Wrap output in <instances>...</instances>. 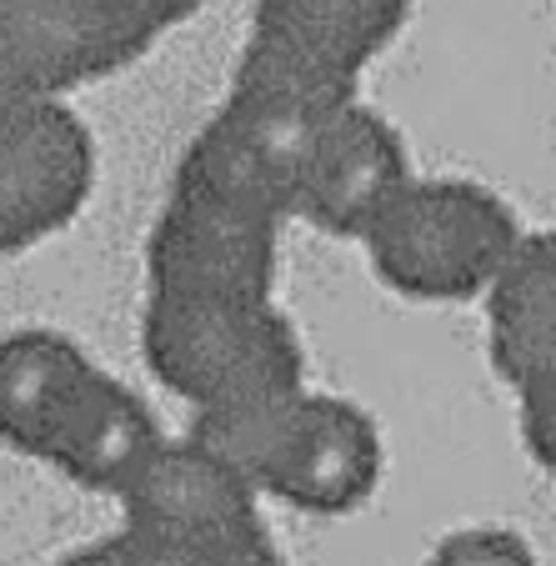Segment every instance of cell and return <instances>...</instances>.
I'll return each mask as SVG.
<instances>
[{
    "mask_svg": "<svg viewBox=\"0 0 556 566\" xmlns=\"http://www.w3.org/2000/svg\"><path fill=\"white\" fill-rule=\"evenodd\" d=\"M191 441L251 481V492L311 516H346L381 481L376 421L342 396L291 391L231 411H196Z\"/></svg>",
    "mask_w": 556,
    "mask_h": 566,
    "instance_id": "6da1fadb",
    "label": "cell"
},
{
    "mask_svg": "<svg viewBox=\"0 0 556 566\" xmlns=\"http://www.w3.org/2000/svg\"><path fill=\"white\" fill-rule=\"evenodd\" d=\"M140 356L150 376L196 411L256 407L306 386V352L276 301L146 296Z\"/></svg>",
    "mask_w": 556,
    "mask_h": 566,
    "instance_id": "7a4b0ae2",
    "label": "cell"
},
{
    "mask_svg": "<svg viewBox=\"0 0 556 566\" xmlns=\"http://www.w3.org/2000/svg\"><path fill=\"white\" fill-rule=\"evenodd\" d=\"M522 241L516 211L466 176H411L361 235L371 271L411 301L486 296Z\"/></svg>",
    "mask_w": 556,
    "mask_h": 566,
    "instance_id": "3957f363",
    "label": "cell"
},
{
    "mask_svg": "<svg viewBox=\"0 0 556 566\" xmlns=\"http://www.w3.org/2000/svg\"><path fill=\"white\" fill-rule=\"evenodd\" d=\"M276 221L171 191L146 231V296L276 301Z\"/></svg>",
    "mask_w": 556,
    "mask_h": 566,
    "instance_id": "277c9868",
    "label": "cell"
},
{
    "mask_svg": "<svg viewBox=\"0 0 556 566\" xmlns=\"http://www.w3.org/2000/svg\"><path fill=\"white\" fill-rule=\"evenodd\" d=\"M96 191V136L65 101L0 116V261L65 231Z\"/></svg>",
    "mask_w": 556,
    "mask_h": 566,
    "instance_id": "5b68a950",
    "label": "cell"
},
{
    "mask_svg": "<svg viewBox=\"0 0 556 566\" xmlns=\"http://www.w3.org/2000/svg\"><path fill=\"white\" fill-rule=\"evenodd\" d=\"M411 176L417 171H411L401 130L356 96L326 120V130L311 146L291 221H306L342 241H361L376 216L407 191Z\"/></svg>",
    "mask_w": 556,
    "mask_h": 566,
    "instance_id": "8992f818",
    "label": "cell"
},
{
    "mask_svg": "<svg viewBox=\"0 0 556 566\" xmlns=\"http://www.w3.org/2000/svg\"><path fill=\"white\" fill-rule=\"evenodd\" d=\"M140 55L106 0H0V65L31 96L61 101Z\"/></svg>",
    "mask_w": 556,
    "mask_h": 566,
    "instance_id": "52a82bcc",
    "label": "cell"
},
{
    "mask_svg": "<svg viewBox=\"0 0 556 566\" xmlns=\"http://www.w3.org/2000/svg\"><path fill=\"white\" fill-rule=\"evenodd\" d=\"M126 526L161 536H211L256 522V492L201 441H161L126 492Z\"/></svg>",
    "mask_w": 556,
    "mask_h": 566,
    "instance_id": "ba28073f",
    "label": "cell"
},
{
    "mask_svg": "<svg viewBox=\"0 0 556 566\" xmlns=\"http://www.w3.org/2000/svg\"><path fill=\"white\" fill-rule=\"evenodd\" d=\"M101 366L65 332L15 326L0 336V441L25 457H51L65 417Z\"/></svg>",
    "mask_w": 556,
    "mask_h": 566,
    "instance_id": "9c48e42d",
    "label": "cell"
},
{
    "mask_svg": "<svg viewBox=\"0 0 556 566\" xmlns=\"http://www.w3.org/2000/svg\"><path fill=\"white\" fill-rule=\"evenodd\" d=\"M482 301L502 381L516 396L556 381V231H522Z\"/></svg>",
    "mask_w": 556,
    "mask_h": 566,
    "instance_id": "30bf717a",
    "label": "cell"
},
{
    "mask_svg": "<svg viewBox=\"0 0 556 566\" xmlns=\"http://www.w3.org/2000/svg\"><path fill=\"white\" fill-rule=\"evenodd\" d=\"M156 447H161V431H156L150 407L111 371H96L45 461L61 467L71 481L91 486V492L120 496Z\"/></svg>",
    "mask_w": 556,
    "mask_h": 566,
    "instance_id": "8fae6325",
    "label": "cell"
},
{
    "mask_svg": "<svg viewBox=\"0 0 556 566\" xmlns=\"http://www.w3.org/2000/svg\"><path fill=\"white\" fill-rule=\"evenodd\" d=\"M411 0H256L251 31L361 86V71L401 35Z\"/></svg>",
    "mask_w": 556,
    "mask_h": 566,
    "instance_id": "7c38bea8",
    "label": "cell"
},
{
    "mask_svg": "<svg viewBox=\"0 0 556 566\" xmlns=\"http://www.w3.org/2000/svg\"><path fill=\"white\" fill-rule=\"evenodd\" d=\"M61 566H281V556L256 516L246 526L211 536H161V532L120 526L116 536L65 556Z\"/></svg>",
    "mask_w": 556,
    "mask_h": 566,
    "instance_id": "4fadbf2b",
    "label": "cell"
},
{
    "mask_svg": "<svg viewBox=\"0 0 556 566\" xmlns=\"http://www.w3.org/2000/svg\"><path fill=\"white\" fill-rule=\"evenodd\" d=\"M427 566H536V556L506 526H466V532L441 536Z\"/></svg>",
    "mask_w": 556,
    "mask_h": 566,
    "instance_id": "5bb4252c",
    "label": "cell"
},
{
    "mask_svg": "<svg viewBox=\"0 0 556 566\" xmlns=\"http://www.w3.org/2000/svg\"><path fill=\"white\" fill-rule=\"evenodd\" d=\"M106 6L120 21V31H126L140 51H150L171 25H181L186 15L201 11L206 0H106Z\"/></svg>",
    "mask_w": 556,
    "mask_h": 566,
    "instance_id": "9a60e30c",
    "label": "cell"
},
{
    "mask_svg": "<svg viewBox=\"0 0 556 566\" xmlns=\"http://www.w3.org/2000/svg\"><path fill=\"white\" fill-rule=\"evenodd\" d=\"M516 401H522V437H526V451H532V457L556 476V381L532 386V391H522Z\"/></svg>",
    "mask_w": 556,
    "mask_h": 566,
    "instance_id": "2e32d148",
    "label": "cell"
},
{
    "mask_svg": "<svg viewBox=\"0 0 556 566\" xmlns=\"http://www.w3.org/2000/svg\"><path fill=\"white\" fill-rule=\"evenodd\" d=\"M25 101H41V96H31V91H25L21 81H15V75L0 65V116H11V111L25 106Z\"/></svg>",
    "mask_w": 556,
    "mask_h": 566,
    "instance_id": "e0dca14e",
    "label": "cell"
}]
</instances>
